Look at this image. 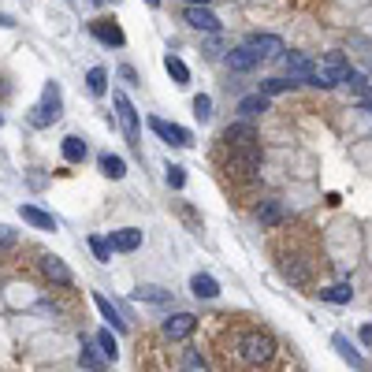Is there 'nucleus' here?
I'll use <instances>...</instances> for the list:
<instances>
[{
    "mask_svg": "<svg viewBox=\"0 0 372 372\" xmlns=\"http://www.w3.org/2000/svg\"><path fill=\"white\" fill-rule=\"evenodd\" d=\"M235 350H238L242 365H268L276 358V339L265 331H242V335H235Z\"/></svg>",
    "mask_w": 372,
    "mask_h": 372,
    "instance_id": "1",
    "label": "nucleus"
},
{
    "mask_svg": "<svg viewBox=\"0 0 372 372\" xmlns=\"http://www.w3.org/2000/svg\"><path fill=\"white\" fill-rule=\"evenodd\" d=\"M63 116V93H60V83H45L41 90V101L30 108V123L34 127H48Z\"/></svg>",
    "mask_w": 372,
    "mask_h": 372,
    "instance_id": "2",
    "label": "nucleus"
},
{
    "mask_svg": "<svg viewBox=\"0 0 372 372\" xmlns=\"http://www.w3.org/2000/svg\"><path fill=\"white\" fill-rule=\"evenodd\" d=\"M350 71H354V68H350V60H346L343 53H328L324 60H320V68H317V75H313L309 86L331 90V86H339V83H346Z\"/></svg>",
    "mask_w": 372,
    "mask_h": 372,
    "instance_id": "3",
    "label": "nucleus"
},
{
    "mask_svg": "<svg viewBox=\"0 0 372 372\" xmlns=\"http://www.w3.org/2000/svg\"><path fill=\"white\" fill-rule=\"evenodd\" d=\"M149 131H153L156 138H164L168 145H179V149L193 145V138H190V131H186V127H179V123H168V119H160V116H149Z\"/></svg>",
    "mask_w": 372,
    "mask_h": 372,
    "instance_id": "4",
    "label": "nucleus"
},
{
    "mask_svg": "<svg viewBox=\"0 0 372 372\" xmlns=\"http://www.w3.org/2000/svg\"><path fill=\"white\" fill-rule=\"evenodd\" d=\"M257 168H261V145H242V149H231L228 171H238V175H253Z\"/></svg>",
    "mask_w": 372,
    "mask_h": 372,
    "instance_id": "5",
    "label": "nucleus"
},
{
    "mask_svg": "<svg viewBox=\"0 0 372 372\" xmlns=\"http://www.w3.org/2000/svg\"><path fill=\"white\" fill-rule=\"evenodd\" d=\"M112 105H116V119H119V127L127 131V138H138V112H134V105H131V97L127 93H112Z\"/></svg>",
    "mask_w": 372,
    "mask_h": 372,
    "instance_id": "6",
    "label": "nucleus"
},
{
    "mask_svg": "<svg viewBox=\"0 0 372 372\" xmlns=\"http://www.w3.org/2000/svg\"><path fill=\"white\" fill-rule=\"evenodd\" d=\"M287 63V75H290V83H313V75H317V63L305 56V53H287L283 56Z\"/></svg>",
    "mask_w": 372,
    "mask_h": 372,
    "instance_id": "7",
    "label": "nucleus"
},
{
    "mask_svg": "<svg viewBox=\"0 0 372 372\" xmlns=\"http://www.w3.org/2000/svg\"><path fill=\"white\" fill-rule=\"evenodd\" d=\"M183 19H186L193 30H205V34H216V30H220V19L213 15V8H208V4H186V15H183Z\"/></svg>",
    "mask_w": 372,
    "mask_h": 372,
    "instance_id": "8",
    "label": "nucleus"
},
{
    "mask_svg": "<svg viewBox=\"0 0 372 372\" xmlns=\"http://www.w3.org/2000/svg\"><path fill=\"white\" fill-rule=\"evenodd\" d=\"M250 48L261 60H276V56H287V48H283V38H276V34H250V41H246Z\"/></svg>",
    "mask_w": 372,
    "mask_h": 372,
    "instance_id": "9",
    "label": "nucleus"
},
{
    "mask_svg": "<svg viewBox=\"0 0 372 372\" xmlns=\"http://www.w3.org/2000/svg\"><path fill=\"white\" fill-rule=\"evenodd\" d=\"M90 34L101 41V45H116V48L127 45V34L119 30V23H112V19H93L90 23Z\"/></svg>",
    "mask_w": 372,
    "mask_h": 372,
    "instance_id": "10",
    "label": "nucleus"
},
{
    "mask_svg": "<svg viewBox=\"0 0 372 372\" xmlns=\"http://www.w3.org/2000/svg\"><path fill=\"white\" fill-rule=\"evenodd\" d=\"M223 142H228L231 149H242V145H257V131H253V123H250V119L231 123L228 131H223Z\"/></svg>",
    "mask_w": 372,
    "mask_h": 372,
    "instance_id": "11",
    "label": "nucleus"
},
{
    "mask_svg": "<svg viewBox=\"0 0 372 372\" xmlns=\"http://www.w3.org/2000/svg\"><path fill=\"white\" fill-rule=\"evenodd\" d=\"M223 60H228V68H231V71H238V75H246V71H253L257 63H261V56H257L250 45H238V48H231V53L223 56Z\"/></svg>",
    "mask_w": 372,
    "mask_h": 372,
    "instance_id": "12",
    "label": "nucleus"
},
{
    "mask_svg": "<svg viewBox=\"0 0 372 372\" xmlns=\"http://www.w3.org/2000/svg\"><path fill=\"white\" fill-rule=\"evenodd\" d=\"M193 328H198V317L193 313H175V317L164 320V335L168 339H186V335H193Z\"/></svg>",
    "mask_w": 372,
    "mask_h": 372,
    "instance_id": "13",
    "label": "nucleus"
},
{
    "mask_svg": "<svg viewBox=\"0 0 372 372\" xmlns=\"http://www.w3.org/2000/svg\"><path fill=\"white\" fill-rule=\"evenodd\" d=\"M112 250L116 253H134L138 246H142V231L138 228H119V231H112Z\"/></svg>",
    "mask_w": 372,
    "mask_h": 372,
    "instance_id": "14",
    "label": "nucleus"
},
{
    "mask_svg": "<svg viewBox=\"0 0 372 372\" xmlns=\"http://www.w3.org/2000/svg\"><path fill=\"white\" fill-rule=\"evenodd\" d=\"M19 216L30 223V228H38V231H56V216H48L45 208H38V205H23Z\"/></svg>",
    "mask_w": 372,
    "mask_h": 372,
    "instance_id": "15",
    "label": "nucleus"
},
{
    "mask_svg": "<svg viewBox=\"0 0 372 372\" xmlns=\"http://www.w3.org/2000/svg\"><path fill=\"white\" fill-rule=\"evenodd\" d=\"M261 112H268V93H261V90L238 101V116H242V119H257Z\"/></svg>",
    "mask_w": 372,
    "mask_h": 372,
    "instance_id": "16",
    "label": "nucleus"
},
{
    "mask_svg": "<svg viewBox=\"0 0 372 372\" xmlns=\"http://www.w3.org/2000/svg\"><path fill=\"white\" fill-rule=\"evenodd\" d=\"M331 346L339 350V358H343V361H346L350 368L365 372V358H361V354H358V350L350 346V339H346V335H331Z\"/></svg>",
    "mask_w": 372,
    "mask_h": 372,
    "instance_id": "17",
    "label": "nucleus"
},
{
    "mask_svg": "<svg viewBox=\"0 0 372 372\" xmlns=\"http://www.w3.org/2000/svg\"><path fill=\"white\" fill-rule=\"evenodd\" d=\"M41 268H45V276L53 280L56 287H71V268L63 265L60 257H45V265H41Z\"/></svg>",
    "mask_w": 372,
    "mask_h": 372,
    "instance_id": "18",
    "label": "nucleus"
},
{
    "mask_svg": "<svg viewBox=\"0 0 372 372\" xmlns=\"http://www.w3.org/2000/svg\"><path fill=\"white\" fill-rule=\"evenodd\" d=\"M190 290H193V298H216L220 294V283L208 276V272H198V276L190 280Z\"/></svg>",
    "mask_w": 372,
    "mask_h": 372,
    "instance_id": "19",
    "label": "nucleus"
},
{
    "mask_svg": "<svg viewBox=\"0 0 372 372\" xmlns=\"http://www.w3.org/2000/svg\"><path fill=\"white\" fill-rule=\"evenodd\" d=\"M60 149H63V160H68V164H83V160H86V142L78 134H68Z\"/></svg>",
    "mask_w": 372,
    "mask_h": 372,
    "instance_id": "20",
    "label": "nucleus"
},
{
    "mask_svg": "<svg viewBox=\"0 0 372 372\" xmlns=\"http://www.w3.org/2000/svg\"><path fill=\"white\" fill-rule=\"evenodd\" d=\"M257 220H261V228H280V223H283V205L280 201H261Z\"/></svg>",
    "mask_w": 372,
    "mask_h": 372,
    "instance_id": "21",
    "label": "nucleus"
},
{
    "mask_svg": "<svg viewBox=\"0 0 372 372\" xmlns=\"http://www.w3.org/2000/svg\"><path fill=\"white\" fill-rule=\"evenodd\" d=\"M93 305H97V309H101V317H105V320H108V324L116 328V331H123V328H127V320L119 317V309H116V305H112L105 294H93Z\"/></svg>",
    "mask_w": 372,
    "mask_h": 372,
    "instance_id": "22",
    "label": "nucleus"
},
{
    "mask_svg": "<svg viewBox=\"0 0 372 372\" xmlns=\"http://www.w3.org/2000/svg\"><path fill=\"white\" fill-rule=\"evenodd\" d=\"M134 302L168 305V302H171V290H164V287H138V290H134Z\"/></svg>",
    "mask_w": 372,
    "mask_h": 372,
    "instance_id": "23",
    "label": "nucleus"
},
{
    "mask_svg": "<svg viewBox=\"0 0 372 372\" xmlns=\"http://www.w3.org/2000/svg\"><path fill=\"white\" fill-rule=\"evenodd\" d=\"M164 71L175 78V86H186V83H190V68H186V63H183L179 56H175V53H168V56H164Z\"/></svg>",
    "mask_w": 372,
    "mask_h": 372,
    "instance_id": "24",
    "label": "nucleus"
},
{
    "mask_svg": "<svg viewBox=\"0 0 372 372\" xmlns=\"http://www.w3.org/2000/svg\"><path fill=\"white\" fill-rule=\"evenodd\" d=\"M86 90H90L93 97H105V93H108V71H105V68H90V71H86Z\"/></svg>",
    "mask_w": 372,
    "mask_h": 372,
    "instance_id": "25",
    "label": "nucleus"
},
{
    "mask_svg": "<svg viewBox=\"0 0 372 372\" xmlns=\"http://www.w3.org/2000/svg\"><path fill=\"white\" fill-rule=\"evenodd\" d=\"M105 354H97L90 343H83V350H78V365H83V368H90V372H101L105 368Z\"/></svg>",
    "mask_w": 372,
    "mask_h": 372,
    "instance_id": "26",
    "label": "nucleus"
},
{
    "mask_svg": "<svg viewBox=\"0 0 372 372\" xmlns=\"http://www.w3.org/2000/svg\"><path fill=\"white\" fill-rule=\"evenodd\" d=\"M101 171L108 175V179H123V175H127V160L116 156V153H105L101 156Z\"/></svg>",
    "mask_w": 372,
    "mask_h": 372,
    "instance_id": "27",
    "label": "nucleus"
},
{
    "mask_svg": "<svg viewBox=\"0 0 372 372\" xmlns=\"http://www.w3.org/2000/svg\"><path fill=\"white\" fill-rule=\"evenodd\" d=\"M320 298L331 302V305H346V302L354 298V290H350V283H335V287H328V290H320Z\"/></svg>",
    "mask_w": 372,
    "mask_h": 372,
    "instance_id": "28",
    "label": "nucleus"
},
{
    "mask_svg": "<svg viewBox=\"0 0 372 372\" xmlns=\"http://www.w3.org/2000/svg\"><path fill=\"white\" fill-rule=\"evenodd\" d=\"M90 250H93V257H97L101 265H108V261H112V242H108V238L90 235Z\"/></svg>",
    "mask_w": 372,
    "mask_h": 372,
    "instance_id": "29",
    "label": "nucleus"
},
{
    "mask_svg": "<svg viewBox=\"0 0 372 372\" xmlns=\"http://www.w3.org/2000/svg\"><path fill=\"white\" fill-rule=\"evenodd\" d=\"M97 346H101V354L108 361L119 358V346H116V339H112V331H97Z\"/></svg>",
    "mask_w": 372,
    "mask_h": 372,
    "instance_id": "30",
    "label": "nucleus"
},
{
    "mask_svg": "<svg viewBox=\"0 0 372 372\" xmlns=\"http://www.w3.org/2000/svg\"><path fill=\"white\" fill-rule=\"evenodd\" d=\"M298 83H287V78H265L261 83V93H268V97H276V93H290Z\"/></svg>",
    "mask_w": 372,
    "mask_h": 372,
    "instance_id": "31",
    "label": "nucleus"
},
{
    "mask_svg": "<svg viewBox=\"0 0 372 372\" xmlns=\"http://www.w3.org/2000/svg\"><path fill=\"white\" fill-rule=\"evenodd\" d=\"M193 116H198L201 123L213 119V97H208V93H198V97H193Z\"/></svg>",
    "mask_w": 372,
    "mask_h": 372,
    "instance_id": "32",
    "label": "nucleus"
},
{
    "mask_svg": "<svg viewBox=\"0 0 372 372\" xmlns=\"http://www.w3.org/2000/svg\"><path fill=\"white\" fill-rule=\"evenodd\" d=\"M183 372H208L201 350H186V354H183Z\"/></svg>",
    "mask_w": 372,
    "mask_h": 372,
    "instance_id": "33",
    "label": "nucleus"
},
{
    "mask_svg": "<svg viewBox=\"0 0 372 372\" xmlns=\"http://www.w3.org/2000/svg\"><path fill=\"white\" fill-rule=\"evenodd\" d=\"M168 186H171V190H183V186H186V168L168 164Z\"/></svg>",
    "mask_w": 372,
    "mask_h": 372,
    "instance_id": "34",
    "label": "nucleus"
},
{
    "mask_svg": "<svg viewBox=\"0 0 372 372\" xmlns=\"http://www.w3.org/2000/svg\"><path fill=\"white\" fill-rule=\"evenodd\" d=\"M0 246H15V231L4 228V223H0Z\"/></svg>",
    "mask_w": 372,
    "mask_h": 372,
    "instance_id": "35",
    "label": "nucleus"
},
{
    "mask_svg": "<svg viewBox=\"0 0 372 372\" xmlns=\"http://www.w3.org/2000/svg\"><path fill=\"white\" fill-rule=\"evenodd\" d=\"M119 75H123L131 86H138V71H134V68H119Z\"/></svg>",
    "mask_w": 372,
    "mask_h": 372,
    "instance_id": "36",
    "label": "nucleus"
},
{
    "mask_svg": "<svg viewBox=\"0 0 372 372\" xmlns=\"http://www.w3.org/2000/svg\"><path fill=\"white\" fill-rule=\"evenodd\" d=\"M205 53H208V56H223V53H220V38L208 41V45H205Z\"/></svg>",
    "mask_w": 372,
    "mask_h": 372,
    "instance_id": "37",
    "label": "nucleus"
},
{
    "mask_svg": "<svg viewBox=\"0 0 372 372\" xmlns=\"http://www.w3.org/2000/svg\"><path fill=\"white\" fill-rule=\"evenodd\" d=\"M358 335H361V343H365V346H372V324H365Z\"/></svg>",
    "mask_w": 372,
    "mask_h": 372,
    "instance_id": "38",
    "label": "nucleus"
},
{
    "mask_svg": "<svg viewBox=\"0 0 372 372\" xmlns=\"http://www.w3.org/2000/svg\"><path fill=\"white\" fill-rule=\"evenodd\" d=\"M0 26H15V19L11 15H0Z\"/></svg>",
    "mask_w": 372,
    "mask_h": 372,
    "instance_id": "39",
    "label": "nucleus"
},
{
    "mask_svg": "<svg viewBox=\"0 0 372 372\" xmlns=\"http://www.w3.org/2000/svg\"><path fill=\"white\" fill-rule=\"evenodd\" d=\"M145 4H149V8H160V0H145Z\"/></svg>",
    "mask_w": 372,
    "mask_h": 372,
    "instance_id": "40",
    "label": "nucleus"
},
{
    "mask_svg": "<svg viewBox=\"0 0 372 372\" xmlns=\"http://www.w3.org/2000/svg\"><path fill=\"white\" fill-rule=\"evenodd\" d=\"M186 4H208V0H186Z\"/></svg>",
    "mask_w": 372,
    "mask_h": 372,
    "instance_id": "41",
    "label": "nucleus"
},
{
    "mask_svg": "<svg viewBox=\"0 0 372 372\" xmlns=\"http://www.w3.org/2000/svg\"><path fill=\"white\" fill-rule=\"evenodd\" d=\"M93 4H108V0H93Z\"/></svg>",
    "mask_w": 372,
    "mask_h": 372,
    "instance_id": "42",
    "label": "nucleus"
},
{
    "mask_svg": "<svg viewBox=\"0 0 372 372\" xmlns=\"http://www.w3.org/2000/svg\"><path fill=\"white\" fill-rule=\"evenodd\" d=\"M0 127H4V116H0Z\"/></svg>",
    "mask_w": 372,
    "mask_h": 372,
    "instance_id": "43",
    "label": "nucleus"
}]
</instances>
